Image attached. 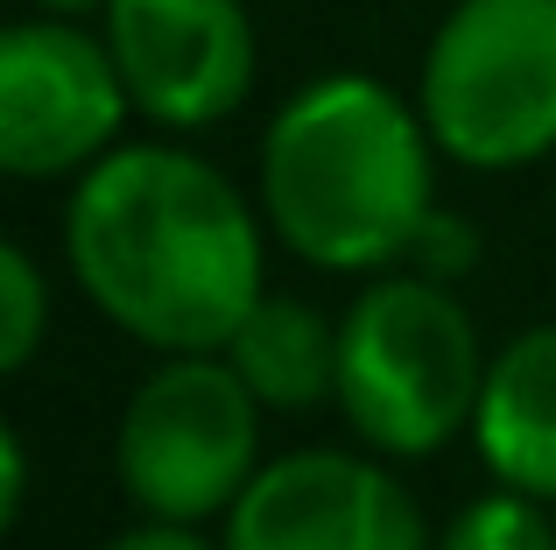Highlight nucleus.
<instances>
[{
	"mask_svg": "<svg viewBox=\"0 0 556 550\" xmlns=\"http://www.w3.org/2000/svg\"><path fill=\"white\" fill-rule=\"evenodd\" d=\"M64 254L92 311L155 353H226L268 297L261 220L240 184L177 141H121L78 177Z\"/></svg>",
	"mask_w": 556,
	"mask_h": 550,
	"instance_id": "1",
	"label": "nucleus"
},
{
	"mask_svg": "<svg viewBox=\"0 0 556 550\" xmlns=\"http://www.w3.org/2000/svg\"><path fill=\"white\" fill-rule=\"evenodd\" d=\"M437 155L422 107L374 71H331L289 92L261 135V220L311 268H394L437 205Z\"/></svg>",
	"mask_w": 556,
	"mask_h": 550,
	"instance_id": "2",
	"label": "nucleus"
},
{
	"mask_svg": "<svg viewBox=\"0 0 556 550\" xmlns=\"http://www.w3.org/2000/svg\"><path fill=\"white\" fill-rule=\"evenodd\" d=\"M486 353L437 275H380L339 317V410L374 452L430 459L472 430Z\"/></svg>",
	"mask_w": 556,
	"mask_h": 550,
	"instance_id": "3",
	"label": "nucleus"
},
{
	"mask_svg": "<svg viewBox=\"0 0 556 550\" xmlns=\"http://www.w3.org/2000/svg\"><path fill=\"white\" fill-rule=\"evenodd\" d=\"M416 107L465 170H521L556 149V0H458L422 50Z\"/></svg>",
	"mask_w": 556,
	"mask_h": 550,
	"instance_id": "4",
	"label": "nucleus"
},
{
	"mask_svg": "<svg viewBox=\"0 0 556 550\" xmlns=\"http://www.w3.org/2000/svg\"><path fill=\"white\" fill-rule=\"evenodd\" d=\"M113 473L155 523L232 515L261 473V402L226 353H163V367L127 396Z\"/></svg>",
	"mask_w": 556,
	"mask_h": 550,
	"instance_id": "5",
	"label": "nucleus"
},
{
	"mask_svg": "<svg viewBox=\"0 0 556 550\" xmlns=\"http://www.w3.org/2000/svg\"><path fill=\"white\" fill-rule=\"evenodd\" d=\"M135 113L106 28L28 14L0 36V170L22 184L85 177Z\"/></svg>",
	"mask_w": 556,
	"mask_h": 550,
	"instance_id": "6",
	"label": "nucleus"
},
{
	"mask_svg": "<svg viewBox=\"0 0 556 550\" xmlns=\"http://www.w3.org/2000/svg\"><path fill=\"white\" fill-rule=\"evenodd\" d=\"M141 121L198 135L254 92V22L240 0H113L99 14Z\"/></svg>",
	"mask_w": 556,
	"mask_h": 550,
	"instance_id": "7",
	"label": "nucleus"
},
{
	"mask_svg": "<svg viewBox=\"0 0 556 550\" xmlns=\"http://www.w3.org/2000/svg\"><path fill=\"white\" fill-rule=\"evenodd\" d=\"M226 550H430V529L388 466L353 452H289L232 501Z\"/></svg>",
	"mask_w": 556,
	"mask_h": 550,
	"instance_id": "8",
	"label": "nucleus"
},
{
	"mask_svg": "<svg viewBox=\"0 0 556 550\" xmlns=\"http://www.w3.org/2000/svg\"><path fill=\"white\" fill-rule=\"evenodd\" d=\"M472 438L493 480L556 501V325H529L486 360Z\"/></svg>",
	"mask_w": 556,
	"mask_h": 550,
	"instance_id": "9",
	"label": "nucleus"
},
{
	"mask_svg": "<svg viewBox=\"0 0 556 550\" xmlns=\"http://www.w3.org/2000/svg\"><path fill=\"white\" fill-rule=\"evenodd\" d=\"M226 360L261 410H317L339 402V325L303 297H261L226 339Z\"/></svg>",
	"mask_w": 556,
	"mask_h": 550,
	"instance_id": "10",
	"label": "nucleus"
},
{
	"mask_svg": "<svg viewBox=\"0 0 556 550\" xmlns=\"http://www.w3.org/2000/svg\"><path fill=\"white\" fill-rule=\"evenodd\" d=\"M437 550H556V523L543 515V501L501 487V495H479L472 509L451 515V529L437 537Z\"/></svg>",
	"mask_w": 556,
	"mask_h": 550,
	"instance_id": "11",
	"label": "nucleus"
},
{
	"mask_svg": "<svg viewBox=\"0 0 556 550\" xmlns=\"http://www.w3.org/2000/svg\"><path fill=\"white\" fill-rule=\"evenodd\" d=\"M42 332H50V289H42V268L22 240L0 248V367L22 374L36 360Z\"/></svg>",
	"mask_w": 556,
	"mask_h": 550,
	"instance_id": "12",
	"label": "nucleus"
},
{
	"mask_svg": "<svg viewBox=\"0 0 556 550\" xmlns=\"http://www.w3.org/2000/svg\"><path fill=\"white\" fill-rule=\"evenodd\" d=\"M479 262V234L472 220H458V212L430 205V220L416 226V240H408V268L416 275H437V283H458L465 268Z\"/></svg>",
	"mask_w": 556,
	"mask_h": 550,
	"instance_id": "13",
	"label": "nucleus"
},
{
	"mask_svg": "<svg viewBox=\"0 0 556 550\" xmlns=\"http://www.w3.org/2000/svg\"><path fill=\"white\" fill-rule=\"evenodd\" d=\"M22 501H28V445L22 430H0V523H22Z\"/></svg>",
	"mask_w": 556,
	"mask_h": 550,
	"instance_id": "14",
	"label": "nucleus"
},
{
	"mask_svg": "<svg viewBox=\"0 0 556 550\" xmlns=\"http://www.w3.org/2000/svg\"><path fill=\"white\" fill-rule=\"evenodd\" d=\"M106 550H226V543H212V537H198V523H141V529H127V537H113Z\"/></svg>",
	"mask_w": 556,
	"mask_h": 550,
	"instance_id": "15",
	"label": "nucleus"
},
{
	"mask_svg": "<svg viewBox=\"0 0 556 550\" xmlns=\"http://www.w3.org/2000/svg\"><path fill=\"white\" fill-rule=\"evenodd\" d=\"M36 14H64V22H85V14H106L113 0H28Z\"/></svg>",
	"mask_w": 556,
	"mask_h": 550,
	"instance_id": "16",
	"label": "nucleus"
}]
</instances>
